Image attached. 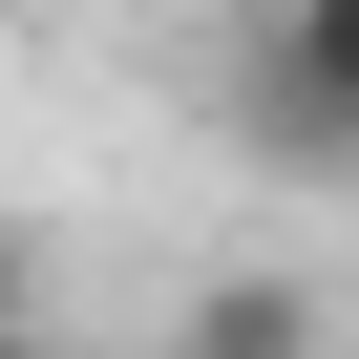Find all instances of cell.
Returning a JSON list of instances; mask_svg holds the SVG:
<instances>
[{
  "instance_id": "obj_1",
  "label": "cell",
  "mask_w": 359,
  "mask_h": 359,
  "mask_svg": "<svg viewBox=\"0 0 359 359\" xmlns=\"http://www.w3.org/2000/svg\"><path fill=\"white\" fill-rule=\"evenodd\" d=\"M233 148L254 169H359V0H254L233 22Z\"/></svg>"
},
{
  "instance_id": "obj_2",
  "label": "cell",
  "mask_w": 359,
  "mask_h": 359,
  "mask_svg": "<svg viewBox=\"0 0 359 359\" xmlns=\"http://www.w3.org/2000/svg\"><path fill=\"white\" fill-rule=\"evenodd\" d=\"M169 338H191V359H275V338H317V275H212Z\"/></svg>"
},
{
  "instance_id": "obj_3",
  "label": "cell",
  "mask_w": 359,
  "mask_h": 359,
  "mask_svg": "<svg viewBox=\"0 0 359 359\" xmlns=\"http://www.w3.org/2000/svg\"><path fill=\"white\" fill-rule=\"evenodd\" d=\"M22 317H43V254H22V233H0V338H22Z\"/></svg>"
}]
</instances>
